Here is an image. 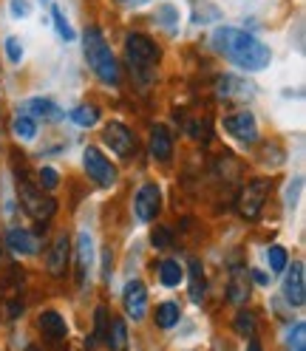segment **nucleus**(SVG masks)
Listing matches in <instances>:
<instances>
[{"mask_svg": "<svg viewBox=\"0 0 306 351\" xmlns=\"http://www.w3.org/2000/svg\"><path fill=\"white\" fill-rule=\"evenodd\" d=\"M12 128H14V136H17L20 142H32V139L37 136V122H34L32 117H26V114L14 117Z\"/></svg>", "mask_w": 306, "mask_h": 351, "instance_id": "obj_23", "label": "nucleus"}, {"mask_svg": "<svg viewBox=\"0 0 306 351\" xmlns=\"http://www.w3.org/2000/svg\"><path fill=\"white\" fill-rule=\"evenodd\" d=\"M91 255H94V238L82 230L77 235V280H80V287L85 283V272L91 267Z\"/></svg>", "mask_w": 306, "mask_h": 351, "instance_id": "obj_16", "label": "nucleus"}, {"mask_svg": "<svg viewBox=\"0 0 306 351\" xmlns=\"http://www.w3.org/2000/svg\"><path fill=\"white\" fill-rule=\"evenodd\" d=\"M283 298H287L292 306L306 303V278H303L301 261H292V267L287 269V278H283Z\"/></svg>", "mask_w": 306, "mask_h": 351, "instance_id": "obj_10", "label": "nucleus"}, {"mask_svg": "<svg viewBox=\"0 0 306 351\" xmlns=\"http://www.w3.org/2000/svg\"><path fill=\"white\" fill-rule=\"evenodd\" d=\"M233 328H235V332L242 335V337H252V335H255V315H252L250 309H242V312L235 315Z\"/></svg>", "mask_w": 306, "mask_h": 351, "instance_id": "obj_26", "label": "nucleus"}, {"mask_svg": "<svg viewBox=\"0 0 306 351\" xmlns=\"http://www.w3.org/2000/svg\"><path fill=\"white\" fill-rule=\"evenodd\" d=\"M179 317H182V309H179V303H173V300L162 303L156 309V326L159 328H173L179 323Z\"/></svg>", "mask_w": 306, "mask_h": 351, "instance_id": "obj_22", "label": "nucleus"}, {"mask_svg": "<svg viewBox=\"0 0 306 351\" xmlns=\"http://www.w3.org/2000/svg\"><path fill=\"white\" fill-rule=\"evenodd\" d=\"M12 12H14V17H26L29 14V3L26 0H12Z\"/></svg>", "mask_w": 306, "mask_h": 351, "instance_id": "obj_32", "label": "nucleus"}, {"mask_svg": "<svg viewBox=\"0 0 306 351\" xmlns=\"http://www.w3.org/2000/svg\"><path fill=\"white\" fill-rule=\"evenodd\" d=\"M6 247L12 252H17V255H34L40 250V238L34 232L23 230V227H12L6 232Z\"/></svg>", "mask_w": 306, "mask_h": 351, "instance_id": "obj_13", "label": "nucleus"}, {"mask_svg": "<svg viewBox=\"0 0 306 351\" xmlns=\"http://www.w3.org/2000/svg\"><path fill=\"white\" fill-rule=\"evenodd\" d=\"M29 351H37V348H34V346H32V348H29Z\"/></svg>", "mask_w": 306, "mask_h": 351, "instance_id": "obj_38", "label": "nucleus"}, {"mask_svg": "<svg viewBox=\"0 0 306 351\" xmlns=\"http://www.w3.org/2000/svg\"><path fill=\"white\" fill-rule=\"evenodd\" d=\"M71 122H77L82 128H91V125L99 122V111H97L94 105H77L74 111H71Z\"/></svg>", "mask_w": 306, "mask_h": 351, "instance_id": "obj_24", "label": "nucleus"}, {"mask_svg": "<svg viewBox=\"0 0 306 351\" xmlns=\"http://www.w3.org/2000/svg\"><path fill=\"white\" fill-rule=\"evenodd\" d=\"M82 167L99 187H111L117 184V167L105 159V153L99 147H85L82 153Z\"/></svg>", "mask_w": 306, "mask_h": 351, "instance_id": "obj_5", "label": "nucleus"}, {"mask_svg": "<svg viewBox=\"0 0 306 351\" xmlns=\"http://www.w3.org/2000/svg\"><path fill=\"white\" fill-rule=\"evenodd\" d=\"M153 247H156V250L170 247V230L167 227H156V230H153Z\"/></svg>", "mask_w": 306, "mask_h": 351, "instance_id": "obj_31", "label": "nucleus"}, {"mask_svg": "<svg viewBox=\"0 0 306 351\" xmlns=\"http://www.w3.org/2000/svg\"><path fill=\"white\" fill-rule=\"evenodd\" d=\"M37 326H40V332L46 335L49 340H62L65 335H69V326H65V317H62L60 312H54V309L40 312Z\"/></svg>", "mask_w": 306, "mask_h": 351, "instance_id": "obj_14", "label": "nucleus"}, {"mask_svg": "<svg viewBox=\"0 0 306 351\" xmlns=\"http://www.w3.org/2000/svg\"><path fill=\"white\" fill-rule=\"evenodd\" d=\"M247 351H261V343L255 340V337H250V348Z\"/></svg>", "mask_w": 306, "mask_h": 351, "instance_id": "obj_35", "label": "nucleus"}, {"mask_svg": "<svg viewBox=\"0 0 306 351\" xmlns=\"http://www.w3.org/2000/svg\"><path fill=\"white\" fill-rule=\"evenodd\" d=\"M69 255H71V241H69V235H60L54 244H51L49 258H46L49 275H54V278L65 275V267H69Z\"/></svg>", "mask_w": 306, "mask_h": 351, "instance_id": "obj_12", "label": "nucleus"}, {"mask_svg": "<svg viewBox=\"0 0 306 351\" xmlns=\"http://www.w3.org/2000/svg\"><path fill=\"white\" fill-rule=\"evenodd\" d=\"M57 184H60L57 170H54V167H43V170H40V187H43V190H54Z\"/></svg>", "mask_w": 306, "mask_h": 351, "instance_id": "obj_29", "label": "nucleus"}, {"mask_svg": "<svg viewBox=\"0 0 306 351\" xmlns=\"http://www.w3.org/2000/svg\"><path fill=\"white\" fill-rule=\"evenodd\" d=\"M267 193H270V182L267 179H255L242 190L238 210H242V215L247 218V221H255V218L261 215V207H264V202H267Z\"/></svg>", "mask_w": 306, "mask_h": 351, "instance_id": "obj_6", "label": "nucleus"}, {"mask_svg": "<svg viewBox=\"0 0 306 351\" xmlns=\"http://www.w3.org/2000/svg\"><path fill=\"white\" fill-rule=\"evenodd\" d=\"M102 139L122 159H128L130 153H134V147H137V139H134V134H130V128H125L122 122H111V125H108L102 130Z\"/></svg>", "mask_w": 306, "mask_h": 351, "instance_id": "obj_8", "label": "nucleus"}, {"mask_svg": "<svg viewBox=\"0 0 306 351\" xmlns=\"http://www.w3.org/2000/svg\"><path fill=\"white\" fill-rule=\"evenodd\" d=\"M252 278H255L258 283H267V275H264V272H252Z\"/></svg>", "mask_w": 306, "mask_h": 351, "instance_id": "obj_36", "label": "nucleus"}, {"mask_svg": "<svg viewBox=\"0 0 306 351\" xmlns=\"http://www.w3.org/2000/svg\"><path fill=\"white\" fill-rule=\"evenodd\" d=\"M51 20H54V26H57V34L69 43V40H74V29L69 26V20H65V14L60 12V6H51Z\"/></svg>", "mask_w": 306, "mask_h": 351, "instance_id": "obj_28", "label": "nucleus"}, {"mask_svg": "<svg viewBox=\"0 0 306 351\" xmlns=\"http://www.w3.org/2000/svg\"><path fill=\"white\" fill-rule=\"evenodd\" d=\"M170 153H173L170 130L165 125H153V130H150V156L156 162H167Z\"/></svg>", "mask_w": 306, "mask_h": 351, "instance_id": "obj_15", "label": "nucleus"}, {"mask_svg": "<svg viewBox=\"0 0 306 351\" xmlns=\"http://www.w3.org/2000/svg\"><path fill=\"white\" fill-rule=\"evenodd\" d=\"M159 210H162V190L153 184V182L142 184L139 193H137V199H134V213H137V218H139L142 224H148V221H153V218L159 215Z\"/></svg>", "mask_w": 306, "mask_h": 351, "instance_id": "obj_7", "label": "nucleus"}, {"mask_svg": "<svg viewBox=\"0 0 306 351\" xmlns=\"http://www.w3.org/2000/svg\"><path fill=\"white\" fill-rule=\"evenodd\" d=\"M17 315H23V303L12 300V303H9V317H17Z\"/></svg>", "mask_w": 306, "mask_h": 351, "instance_id": "obj_34", "label": "nucleus"}, {"mask_svg": "<svg viewBox=\"0 0 306 351\" xmlns=\"http://www.w3.org/2000/svg\"><path fill=\"white\" fill-rule=\"evenodd\" d=\"M105 337V306L97 309V340Z\"/></svg>", "mask_w": 306, "mask_h": 351, "instance_id": "obj_33", "label": "nucleus"}, {"mask_svg": "<svg viewBox=\"0 0 306 351\" xmlns=\"http://www.w3.org/2000/svg\"><path fill=\"white\" fill-rule=\"evenodd\" d=\"M224 130H227L233 139L244 142V145H250V142L258 139V125H255V117L250 111H238V114L224 117Z\"/></svg>", "mask_w": 306, "mask_h": 351, "instance_id": "obj_9", "label": "nucleus"}, {"mask_svg": "<svg viewBox=\"0 0 306 351\" xmlns=\"http://www.w3.org/2000/svg\"><path fill=\"white\" fill-rule=\"evenodd\" d=\"M213 49L218 54H224L230 62H235L238 69L244 71H264L270 60H272V51L261 43L258 37L235 29V26H222L213 32Z\"/></svg>", "mask_w": 306, "mask_h": 351, "instance_id": "obj_1", "label": "nucleus"}, {"mask_svg": "<svg viewBox=\"0 0 306 351\" xmlns=\"http://www.w3.org/2000/svg\"><path fill=\"white\" fill-rule=\"evenodd\" d=\"M23 111H29V114H34V117H43V119H60V117H62L60 108H57L51 99H40V97L23 102Z\"/></svg>", "mask_w": 306, "mask_h": 351, "instance_id": "obj_20", "label": "nucleus"}, {"mask_svg": "<svg viewBox=\"0 0 306 351\" xmlns=\"http://www.w3.org/2000/svg\"><path fill=\"white\" fill-rule=\"evenodd\" d=\"M267 261H270L272 272H283V269H287V263H290V252L283 247H270L267 250Z\"/></svg>", "mask_w": 306, "mask_h": 351, "instance_id": "obj_27", "label": "nucleus"}, {"mask_svg": "<svg viewBox=\"0 0 306 351\" xmlns=\"http://www.w3.org/2000/svg\"><path fill=\"white\" fill-rule=\"evenodd\" d=\"M122 303H125L128 317L142 320V317H145V309H148V289H145V283H142V280H130L128 287H125Z\"/></svg>", "mask_w": 306, "mask_h": 351, "instance_id": "obj_11", "label": "nucleus"}, {"mask_svg": "<svg viewBox=\"0 0 306 351\" xmlns=\"http://www.w3.org/2000/svg\"><path fill=\"white\" fill-rule=\"evenodd\" d=\"M287 348L290 351H306V323L298 320L287 332Z\"/></svg>", "mask_w": 306, "mask_h": 351, "instance_id": "obj_25", "label": "nucleus"}, {"mask_svg": "<svg viewBox=\"0 0 306 351\" xmlns=\"http://www.w3.org/2000/svg\"><path fill=\"white\" fill-rule=\"evenodd\" d=\"M17 190H20V202H23L26 213L34 215V218H51L54 210H57V202L51 195H43V190H37L34 184H29L26 179H17Z\"/></svg>", "mask_w": 306, "mask_h": 351, "instance_id": "obj_4", "label": "nucleus"}, {"mask_svg": "<svg viewBox=\"0 0 306 351\" xmlns=\"http://www.w3.org/2000/svg\"><path fill=\"white\" fill-rule=\"evenodd\" d=\"M82 51H85V60H89V65L94 69V74L102 82H108V85H117L119 82V65H117L111 49H108V43H105V37H102V32L97 26H91L89 32H85Z\"/></svg>", "mask_w": 306, "mask_h": 351, "instance_id": "obj_2", "label": "nucleus"}, {"mask_svg": "<svg viewBox=\"0 0 306 351\" xmlns=\"http://www.w3.org/2000/svg\"><path fill=\"white\" fill-rule=\"evenodd\" d=\"M182 278H185V272L179 267V261H162L159 263V280H162V287H167V289L179 287Z\"/></svg>", "mask_w": 306, "mask_h": 351, "instance_id": "obj_21", "label": "nucleus"}, {"mask_svg": "<svg viewBox=\"0 0 306 351\" xmlns=\"http://www.w3.org/2000/svg\"><path fill=\"white\" fill-rule=\"evenodd\" d=\"M230 300L242 306L250 298V283H247V272L242 267H233V278H230Z\"/></svg>", "mask_w": 306, "mask_h": 351, "instance_id": "obj_17", "label": "nucleus"}, {"mask_svg": "<svg viewBox=\"0 0 306 351\" xmlns=\"http://www.w3.org/2000/svg\"><path fill=\"white\" fill-rule=\"evenodd\" d=\"M40 3H49V0H40Z\"/></svg>", "mask_w": 306, "mask_h": 351, "instance_id": "obj_37", "label": "nucleus"}, {"mask_svg": "<svg viewBox=\"0 0 306 351\" xmlns=\"http://www.w3.org/2000/svg\"><path fill=\"white\" fill-rule=\"evenodd\" d=\"M207 292V280H204V269L199 261H190V300L193 303H202Z\"/></svg>", "mask_w": 306, "mask_h": 351, "instance_id": "obj_19", "label": "nucleus"}, {"mask_svg": "<svg viewBox=\"0 0 306 351\" xmlns=\"http://www.w3.org/2000/svg\"><path fill=\"white\" fill-rule=\"evenodd\" d=\"M105 340L111 346V351H128V326L125 320H111V326L105 328Z\"/></svg>", "mask_w": 306, "mask_h": 351, "instance_id": "obj_18", "label": "nucleus"}, {"mask_svg": "<svg viewBox=\"0 0 306 351\" xmlns=\"http://www.w3.org/2000/svg\"><path fill=\"white\" fill-rule=\"evenodd\" d=\"M125 54H128V62H130V71H150L153 65L159 62V46L153 43L150 37L139 34V32H130L125 37Z\"/></svg>", "mask_w": 306, "mask_h": 351, "instance_id": "obj_3", "label": "nucleus"}, {"mask_svg": "<svg viewBox=\"0 0 306 351\" xmlns=\"http://www.w3.org/2000/svg\"><path fill=\"white\" fill-rule=\"evenodd\" d=\"M6 54L12 62H20L23 60V46L17 43V37H6Z\"/></svg>", "mask_w": 306, "mask_h": 351, "instance_id": "obj_30", "label": "nucleus"}]
</instances>
